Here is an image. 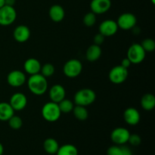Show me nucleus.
<instances>
[{"mask_svg": "<svg viewBox=\"0 0 155 155\" xmlns=\"http://www.w3.org/2000/svg\"><path fill=\"white\" fill-rule=\"evenodd\" d=\"M101 53H102V50H101L100 45L92 44L86 50V58L89 61H96L100 58Z\"/></svg>", "mask_w": 155, "mask_h": 155, "instance_id": "nucleus-19", "label": "nucleus"}, {"mask_svg": "<svg viewBox=\"0 0 155 155\" xmlns=\"http://www.w3.org/2000/svg\"><path fill=\"white\" fill-rule=\"evenodd\" d=\"M54 71H55V69H54V65L52 64L47 63L41 67L40 72L43 77L47 78V77H51L54 74Z\"/></svg>", "mask_w": 155, "mask_h": 155, "instance_id": "nucleus-26", "label": "nucleus"}, {"mask_svg": "<svg viewBox=\"0 0 155 155\" xmlns=\"http://www.w3.org/2000/svg\"><path fill=\"white\" fill-rule=\"evenodd\" d=\"M15 114L9 102H0V121H8Z\"/></svg>", "mask_w": 155, "mask_h": 155, "instance_id": "nucleus-20", "label": "nucleus"}, {"mask_svg": "<svg viewBox=\"0 0 155 155\" xmlns=\"http://www.w3.org/2000/svg\"><path fill=\"white\" fill-rule=\"evenodd\" d=\"M111 7L110 0H92L90 8L95 15H102L108 12Z\"/></svg>", "mask_w": 155, "mask_h": 155, "instance_id": "nucleus-13", "label": "nucleus"}, {"mask_svg": "<svg viewBox=\"0 0 155 155\" xmlns=\"http://www.w3.org/2000/svg\"><path fill=\"white\" fill-rule=\"evenodd\" d=\"M141 107L145 110H151L155 107V97L153 94H145L141 98Z\"/></svg>", "mask_w": 155, "mask_h": 155, "instance_id": "nucleus-21", "label": "nucleus"}, {"mask_svg": "<svg viewBox=\"0 0 155 155\" xmlns=\"http://www.w3.org/2000/svg\"><path fill=\"white\" fill-rule=\"evenodd\" d=\"M56 155H78V149L71 144H65L59 147Z\"/></svg>", "mask_w": 155, "mask_h": 155, "instance_id": "nucleus-23", "label": "nucleus"}, {"mask_svg": "<svg viewBox=\"0 0 155 155\" xmlns=\"http://www.w3.org/2000/svg\"><path fill=\"white\" fill-rule=\"evenodd\" d=\"M146 52L141 44L134 43L130 45L127 51V58L130 61L132 64H140L145 60Z\"/></svg>", "mask_w": 155, "mask_h": 155, "instance_id": "nucleus-4", "label": "nucleus"}, {"mask_svg": "<svg viewBox=\"0 0 155 155\" xmlns=\"http://www.w3.org/2000/svg\"><path fill=\"white\" fill-rule=\"evenodd\" d=\"M72 111L74 117L80 121L86 120L89 117V112H88L86 107L84 106L75 105Z\"/></svg>", "mask_w": 155, "mask_h": 155, "instance_id": "nucleus-24", "label": "nucleus"}, {"mask_svg": "<svg viewBox=\"0 0 155 155\" xmlns=\"http://www.w3.org/2000/svg\"><path fill=\"white\" fill-rule=\"evenodd\" d=\"M48 95L51 101L55 103H59L61 101L65 98L66 91L64 86L60 84H55L51 86L48 92Z\"/></svg>", "mask_w": 155, "mask_h": 155, "instance_id": "nucleus-15", "label": "nucleus"}, {"mask_svg": "<svg viewBox=\"0 0 155 155\" xmlns=\"http://www.w3.org/2000/svg\"><path fill=\"white\" fill-rule=\"evenodd\" d=\"M26 76L24 72L19 70L12 71L8 74L7 82L9 86L12 87H20L26 83Z\"/></svg>", "mask_w": 155, "mask_h": 155, "instance_id": "nucleus-11", "label": "nucleus"}, {"mask_svg": "<svg viewBox=\"0 0 155 155\" xmlns=\"http://www.w3.org/2000/svg\"><path fill=\"white\" fill-rule=\"evenodd\" d=\"M59 147L58 142L53 138H48L43 142L44 150L48 154H56Z\"/></svg>", "mask_w": 155, "mask_h": 155, "instance_id": "nucleus-22", "label": "nucleus"}, {"mask_svg": "<svg viewBox=\"0 0 155 155\" xmlns=\"http://www.w3.org/2000/svg\"><path fill=\"white\" fill-rule=\"evenodd\" d=\"M9 127L13 130H19L23 126V120L19 116H15V114L8 120Z\"/></svg>", "mask_w": 155, "mask_h": 155, "instance_id": "nucleus-27", "label": "nucleus"}, {"mask_svg": "<svg viewBox=\"0 0 155 155\" xmlns=\"http://www.w3.org/2000/svg\"><path fill=\"white\" fill-rule=\"evenodd\" d=\"M151 2H152V4H155V0H151Z\"/></svg>", "mask_w": 155, "mask_h": 155, "instance_id": "nucleus-38", "label": "nucleus"}, {"mask_svg": "<svg viewBox=\"0 0 155 155\" xmlns=\"http://www.w3.org/2000/svg\"><path fill=\"white\" fill-rule=\"evenodd\" d=\"M58 107L60 108L61 112L64 114H68L70 112H71L74 109V104L72 101L69 99H66V98H64L62 101H61L60 102L58 103Z\"/></svg>", "mask_w": 155, "mask_h": 155, "instance_id": "nucleus-25", "label": "nucleus"}, {"mask_svg": "<svg viewBox=\"0 0 155 155\" xmlns=\"http://www.w3.org/2000/svg\"><path fill=\"white\" fill-rule=\"evenodd\" d=\"M130 136V133L127 128L117 127L110 133V139L115 145H123L128 142Z\"/></svg>", "mask_w": 155, "mask_h": 155, "instance_id": "nucleus-9", "label": "nucleus"}, {"mask_svg": "<svg viewBox=\"0 0 155 155\" xmlns=\"http://www.w3.org/2000/svg\"><path fill=\"white\" fill-rule=\"evenodd\" d=\"M124 119L127 124L130 126H136L139 123L141 119L139 111L133 107H128L124 112Z\"/></svg>", "mask_w": 155, "mask_h": 155, "instance_id": "nucleus-14", "label": "nucleus"}, {"mask_svg": "<svg viewBox=\"0 0 155 155\" xmlns=\"http://www.w3.org/2000/svg\"><path fill=\"white\" fill-rule=\"evenodd\" d=\"M108 77L110 81L114 84H121L128 77V69L121 65H117L110 70Z\"/></svg>", "mask_w": 155, "mask_h": 155, "instance_id": "nucleus-7", "label": "nucleus"}, {"mask_svg": "<svg viewBox=\"0 0 155 155\" xmlns=\"http://www.w3.org/2000/svg\"><path fill=\"white\" fill-rule=\"evenodd\" d=\"M83 21L86 27H92L96 22V15L92 12H89L83 17Z\"/></svg>", "mask_w": 155, "mask_h": 155, "instance_id": "nucleus-29", "label": "nucleus"}, {"mask_svg": "<svg viewBox=\"0 0 155 155\" xmlns=\"http://www.w3.org/2000/svg\"><path fill=\"white\" fill-rule=\"evenodd\" d=\"M27 86L33 94L42 95L45 94L48 89V81L47 79L39 73L30 75L27 80Z\"/></svg>", "mask_w": 155, "mask_h": 155, "instance_id": "nucleus-1", "label": "nucleus"}, {"mask_svg": "<svg viewBox=\"0 0 155 155\" xmlns=\"http://www.w3.org/2000/svg\"><path fill=\"white\" fill-rule=\"evenodd\" d=\"M5 5V0H0V8Z\"/></svg>", "mask_w": 155, "mask_h": 155, "instance_id": "nucleus-37", "label": "nucleus"}, {"mask_svg": "<svg viewBox=\"0 0 155 155\" xmlns=\"http://www.w3.org/2000/svg\"><path fill=\"white\" fill-rule=\"evenodd\" d=\"M142 139L141 137L137 134H130V138H129L128 142L133 146H138L141 144Z\"/></svg>", "mask_w": 155, "mask_h": 155, "instance_id": "nucleus-31", "label": "nucleus"}, {"mask_svg": "<svg viewBox=\"0 0 155 155\" xmlns=\"http://www.w3.org/2000/svg\"><path fill=\"white\" fill-rule=\"evenodd\" d=\"M141 45L145 51V52H151L155 49L154 40L152 39H150V38L144 39L141 43Z\"/></svg>", "mask_w": 155, "mask_h": 155, "instance_id": "nucleus-28", "label": "nucleus"}, {"mask_svg": "<svg viewBox=\"0 0 155 155\" xmlns=\"http://www.w3.org/2000/svg\"><path fill=\"white\" fill-rule=\"evenodd\" d=\"M121 148H122L121 155H133V153L130 148L127 146H121Z\"/></svg>", "mask_w": 155, "mask_h": 155, "instance_id": "nucleus-33", "label": "nucleus"}, {"mask_svg": "<svg viewBox=\"0 0 155 155\" xmlns=\"http://www.w3.org/2000/svg\"><path fill=\"white\" fill-rule=\"evenodd\" d=\"M14 39L18 42H25L28 41L30 37V30L28 27L25 25H19L14 30Z\"/></svg>", "mask_w": 155, "mask_h": 155, "instance_id": "nucleus-16", "label": "nucleus"}, {"mask_svg": "<svg viewBox=\"0 0 155 155\" xmlns=\"http://www.w3.org/2000/svg\"><path fill=\"white\" fill-rule=\"evenodd\" d=\"M118 27L117 21L113 20H105L100 24L98 30L101 34H102L104 37H110L116 34L117 32Z\"/></svg>", "mask_w": 155, "mask_h": 155, "instance_id": "nucleus-10", "label": "nucleus"}, {"mask_svg": "<svg viewBox=\"0 0 155 155\" xmlns=\"http://www.w3.org/2000/svg\"><path fill=\"white\" fill-rule=\"evenodd\" d=\"M48 15H49L50 19L52 21L56 23L61 22L64 18V9L60 5H54L50 8Z\"/></svg>", "mask_w": 155, "mask_h": 155, "instance_id": "nucleus-18", "label": "nucleus"}, {"mask_svg": "<svg viewBox=\"0 0 155 155\" xmlns=\"http://www.w3.org/2000/svg\"><path fill=\"white\" fill-rule=\"evenodd\" d=\"M104 36H103L102 34H101L100 33H97L96 35H95V36H94V44H95V45H101V44L104 42Z\"/></svg>", "mask_w": 155, "mask_h": 155, "instance_id": "nucleus-32", "label": "nucleus"}, {"mask_svg": "<svg viewBox=\"0 0 155 155\" xmlns=\"http://www.w3.org/2000/svg\"><path fill=\"white\" fill-rule=\"evenodd\" d=\"M4 152V147H3L2 144L0 142V155H2Z\"/></svg>", "mask_w": 155, "mask_h": 155, "instance_id": "nucleus-36", "label": "nucleus"}, {"mask_svg": "<svg viewBox=\"0 0 155 155\" xmlns=\"http://www.w3.org/2000/svg\"><path fill=\"white\" fill-rule=\"evenodd\" d=\"M41 113L44 120L50 123L58 121L61 115V112L58 103L53 102V101L45 103L42 106Z\"/></svg>", "mask_w": 155, "mask_h": 155, "instance_id": "nucleus-3", "label": "nucleus"}, {"mask_svg": "<svg viewBox=\"0 0 155 155\" xmlns=\"http://www.w3.org/2000/svg\"><path fill=\"white\" fill-rule=\"evenodd\" d=\"M41 67H42V65H41L40 61L38 59L34 58H30L27 59L24 64V71L30 75L39 74Z\"/></svg>", "mask_w": 155, "mask_h": 155, "instance_id": "nucleus-17", "label": "nucleus"}, {"mask_svg": "<svg viewBox=\"0 0 155 155\" xmlns=\"http://www.w3.org/2000/svg\"><path fill=\"white\" fill-rule=\"evenodd\" d=\"M96 99V94L92 89L85 88L77 91L74 95V101L76 105H81L86 107L95 102Z\"/></svg>", "mask_w": 155, "mask_h": 155, "instance_id": "nucleus-2", "label": "nucleus"}, {"mask_svg": "<svg viewBox=\"0 0 155 155\" xmlns=\"http://www.w3.org/2000/svg\"><path fill=\"white\" fill-rule=\"evenodd\" d=\"M121 151H122V148L120 145H112L109 147L107 151V155H121Z\"/></svg>", "mask_w": 155, "mask_h": 155, "instance_id": "nucleus-30", "label": "nucleus"}, {"mask_svg": "<svg viewBox=\"0 0 155 155\" xmlns=\"http://www.w3.org/2000/svg\"><path fill=\"white\" fill-rule=\"evenodd\" d=\"M136 17L132 13H124L120 15L117 21L119 28L123 30H130L133 29L136 25Z\"/></svg>", "mask_w": 155, "mask_h": 155, "instance_id": "nucleus-8", "label": "nucleus"}, {"mask_svg": "<svg viewBox=\"0 0 155 155\" xmlns=\"http://www.w3.org/2000/svg\"><path fill=\"white\" fill-rule=\"evenodd\" d=\"M16 0H5V5L8 6H14Z\"/></svg>", "mask_w": 155, "mask_h": 155, "instance_id": "nucleus-35", "label": "nucleus"}, {"mask_svg": "<svg viewBox=\"0 0 155 155\" xmlns=\"http://www.w3.org/2000/svg\"><path fill=\"white\" fill-rule=\"evenodd\" d=\"M17 18V12L14 6L5 5L0 8V25L9 26L13 24Z\"/></svg>", "mask_w": 155, "mask_h": 155, "instance_id": "nucleus-6", "label": "nucleus"}, {"mask_svg": "<svg viewBox=\"0 0 155 155\" xmlns=\"http://www.w3.org/2000/svg\"><path fill=\"white\" fill-rule=\"evenodd\" d=\"M132 64V63L130 62V61L127 58H124L122 60V61H121V66L124 67V68H127V69H128L130 67V65Z\"/></svg>", "mask_w": 155, "mask_h": 155, "instance_id": "nucleus-34", "label": "nucleus"}, {"mask_svg": "<svg viewBox=\"0 0 155 155\" xmlns=\"http://www.w3.org/2000/svg\"><path fill=\"white\" fill-rule=\"evenodd\" d=\"M9 104L12 106L14 110L20 111L24 110L27 104V98L24 93L16 92L14 93L10 98Z\"/></svg>", "mask_w": 155, "mask_h": 155, "instance_id": "nucleus-12", "label": "nucleus"}, {"mask_svg": "<svg viewBox=\"0 0 155 155\" xmlns=\"http://www.w3.org/2000/svg\"><path fill=\"white\" fill-rule=\"evenodd\" d=\"M83 71L82 63L77 59H70L64 65L63 72L68 78L77 77Z\"/></svg>", "mask_w": 155, "mask_h": 155, "instance_id": "nucleus-5", "label": "nucleus"}]
</instances>
